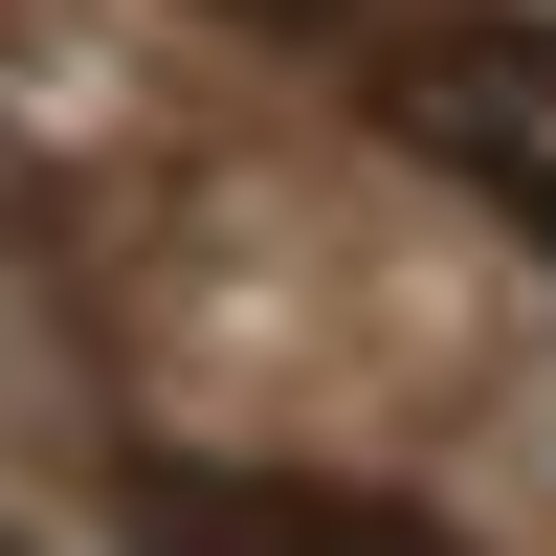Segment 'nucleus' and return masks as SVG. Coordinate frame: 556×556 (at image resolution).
<instances>
[{
  "mask_svg": "<svg viewBox=\"0 0 556 556\" xmlns=\"http://www.w3.org/2000/svg\"><path fill=\"white\" fill-rule=\"evenodd\" d=\"M156 556H445V534L356 490H156Z\"/></svg>",
  "mask_w": 556,
  "mask_h": 556,
  "instance_id": "nucleus-2",
  "label": "nucleus"
},
{
  "mask_svg": "<svg viewBox=\"0 0 556 556\" xmlns=\"http://www.w3.org/2000/svg\"><path fill=\"white\" fill-rule=\"evenodd\" d=\"M401 112H424L513 223H556V45H534V23H445L424 67H401Z\"/></svg>",
  "mask_w": 556,
  "mask_h": 556,
  "instance_id": "nucleus-1",
  "label": "nucleus"
},
{
  "mask_svg": "<svg viewBox=\"0 0 556 556\" xmlns=\"http://www.w3.org/2000/svg\"><path fill=\"white\" fill-rule=\"evenodd\" d=\"M267 23H312V0H267Z\"/></svg>",
  "mask_w": 556,
  "mask_h": 556,
  "instance_id": "nucleus-3",
  "label": "nucleus"
}]
</instances>
